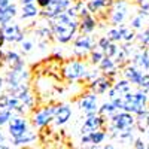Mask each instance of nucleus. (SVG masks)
Wrapping results in <instances>:
<instances>
[{"mask_svg": "<svg viewBox=\"0 0 149 149\" xmlns=\"http://www.w3.org/2000/svg\"><path fill=\"white\" fill-rule=\"evenodd\" d=\"M137 119L134 118L133 113H128V112H118L113 116L110 118V127H112V133L115 136H119L121 133L125 131H133Z\"/></svg>", "mask_w": 149, "mask_h": 149, "instance_id": "obj_2", "label": "nucleus"}, {"mask_svg": "<svg viewBox=\"0 0 149 149\" xmlns=\"http://www.w3.org/2000/svg\"><path fill=\"white\" fill-rule=\"evenodd\" d=\"M133 66H136L140 72H148L149 70V54H148V49H139L137 52L133 55Z\"/></svg>", "mask_w": 149, "mask_h": 149, "instance_id": "obj_14", "label": "nucleus"}, {"mask_svg": "<svg viewBox=\"0 0 149 149\" xmlns=\"http://www.w3.org/2000/svg\"><path fill=\"white\" fill-rule=\"evenodd\" d=\"M98 66H100V70H102L103 73H106L109 78L115 76V73H116V70H118V64L115 63V60H113V58H107V57H104Z\"/></svg>", "mask_w": 149, "mask_h": 149, "instance_id": "obj_19", "label": "nucleus"}, {"mask_svg": "<svg viewBox=\"0 0 149 149\" xmlns=\"http://www.w3.org/2000/svg\"><path fill=\"white\" fill-rule=\"evenodd\" d=\"M94 45H95V40L90 34H81L74 40V51L81 52V55H85V52L94 51Z\"/></svg>", "mask_w": 149, "mask_h": 149, "instance_id": "obj_9", "label": "nucleus"}, {"mask_svg": "<svg viewBox=\"0 0 149 149\" xmlns=\"http://www.w3.org/2000/svg\"><path fill=\"white\" fill-rule=\"evenodd\" d=\"M102 149H115L113 146H112V145H106V146H103Z\"/></svg>", "mask_w": 149, "mask_h": 149, "instance_id": "obj_42", "label": "nucleus"}, {"mask_svg": "<svg viewBox=\"0 0 149 149\" xmlns=\"http://www.w3.org/2000/svg\"><path fill=\"white\" fill-rule=\"evenodd\" d=\"M5 63L10 69H21V67H24V61L21 60L19 54L15 52V51H8L5 54Z\"/></svg>", "mask_w": 149, "mask_h": 149, "instance_id": "obj_18", "label": "nucleus"}, {"mask_svg": "<svg viewBox=\"0 0 149 149\" xmlns=\"http://www.w3.org/2000/svg\"><path fill=\"white\" fill-rule=\"evenodd\" d=\"M148 136H149V133H148Z\"/></svg>", "mask_w": 149, "mask_h": 149, "instance_id": "obj_46", "label": "nucleus"}, {"mask_svg": "<svg viewBox=\"0 0 149 149\" xmlns=\"http://www.w3.org/2000/svg\"><path fill=\"white\" fill-rule=\"evenodd\" d=\"M17 15V6L9 5L8 8H0V26L5 27L9 24V21Z\"/></svg>", "mask_w": 149, "mask_h": 149, "instance_id": "obj_16", "label": "nucleus"}, {"mask_svg": "<svg viewBox=\"0 0 149 149\" xmlns=\"http://www.w3.org/2000/svg\"><path fill=\"white\" fill-rule=\"evenodd\" d=\"M112 5H113L112 0H88L86 8H88V10L91 14H97V12H100L102 9H106Z\"/></svg>", "mask_w": 149, "mask_h": 149, "instance_id": "obj_21", "label": "nucleus"}, {"mask_svg": "<svg viewBox=\"0 0 149 149\" xmlns=\"http://www.w3.org/2000/svg\"><path fill=\"white\" fill-rule=\"evenodd\" d=\"M6 42V36H5V33H3V30L0 29V49H2V46H3V43Z\"/></svg>", "mask_w": 149, "mask_h": 149, "instance_id": "obj_37", "label": "nucleus"}, {"mask_svg": "<svg viewBox=\"0 0 149 149\" xmlns=\"http://www.w3.org/2000/svg\"><path fill=\"white\" fill-rule=\"evenodd\" d=\"M36 2V0H21V3H22V6L24 5H33Z\"/></svg>", "mask_w": 149, "mask_h": 149, "instance_id": "obj_40", "label": "nucleus"}, {"mask_svg": "<svg viewBox=\"0 0 149 149\" xmlns=\"http://www.w3.org/2000/svg\"><path fill=\"white\" fill-rule=\"evenodd\" d=\"M95 26H97V22H95V19L91 14L86 15V17H82L81 21H79V30L82 31V34H88V33L94 31Z\"/></svg>", "mask_w": 149, "mask_h": 149, "instance_id": "obj_20", "label": "nucleus"}, {"mask_svg": "<svg viewBox=\"0 0 149 149\" xmlns=\"http://www.w3.org/2000/svg\"><path fill=\"white\" fill-rule=\"evenodd\" d=\"M40 14L39 10V6H36L34 3L33 5H24L22 6V14H21V18L22 19H27V18H34Z\"/></svg>", "mask_w": 149, "mask_h": 149, "instance_id": "obj_22", "label": "nucleus"}, {"mask_svg": "<svg viewBox=\"0 0 149 149\" xmlns=\"http://www.w3.org/2000/svg\"><path fill=\"white\" fill-rule=\"evenodd\" d=\"M2 30H3V33L6 36L8 42L15 43V42H22L24 40V33L19 29L18 24H8V26L2 27Z\"/></svg>", "mask_w": 149, "mask_h": 149, "instance_id": "obj_11", "label": "nucleus"}, {"mask_svg": "<svg viewBox=\"0 0 149 149\" xmlns=\"http://www.w3.org/2000/svg\"><path fill=\"white\" fill-rule=\"evenodd\" d=\"M116 107H115V104L112 103V102H109V103H104L100 109H98V115H102V116H104V115H109L110 118L113 116L115 113H116Z\"/></svg>", "mask_w": 149, "mask_h": 149, "instance_id": "obj_26", "label": "nucleus"}, {"mask_svg": "<svg viewBox=\"0 0 149 149\" xmlns=\"http://www.w3.org/2000/svg\"><path fill=\"white\" fill-rule=\"evenodd\" d=\"M125 15H127V3L119 0V2L115 3V8L112 10V15H110L112 24H113V26H121Z\"/></svg>", "mask_w": 149, "mask_h": 149, "instance_id": "obj_13", "label": "nucleus"}, {"mask_svg": "<svg viewBox=\"0 0 149 149\" xmlns=\"http://www.w3.org/2000/svg\"><path fill=\"white\" fill-rule=\"evenodd\" d=\"M57 109H58V106H48V107H43L40 110L34 112L33 124L36 127H45V125H48V124L55 118Z\"/></svg>", "mask_w": 149, "mask_h": 149, "instance_id": "obj_5", "label": "nucleus"}, {"mask_svg": "<svg viewBox=\"0 0 149 149\" xmlns=\"http://www.w3.org/2000/svg\"><path fill=\"white\" fill-rule=\"evenodd\" d=\"M36 139V134L31 131V130H27L26 133H24L21 137H18V139H15L14 140V143L18 146V145H27V143H30V142H33Z\"/></svg>", "mask_w": 149, "mask_h": 149, "instance_id": "obj_24", "label": "nucleus"}, {"mask_svg": "<svg viewBox=\"0 0 149 149\" xmlns=\"http://www.w3.org/2000/svg\"><path fill=\"white\" fill-rule=\"evenodd\" d=\"M110 43H112V42H110V40L107 39L106 36H104V37H102V39H98V42H97V45L100 46V49H102V51H103L104 48H107V46H109Z\"/></svg>", "mask_w": 149, "mask_h": 149, "instance_id": "obj_33", "label": "nucleus"}, {"mask_svg": "<svg viewBox=\"0 0 149 149\" xmlns=\"http://www.w3.org/2000/svg\"><path fill=\"white\" fill-rule=\"evenodd\" d=\"M148 14V12H143V10H140V14L137 15V17H134L133 19H131V22H130V27L133 29V30H137V29H142V24H143V17Z\"/></svg>", "mask_w": 149, "mask_h": 149, "instance_id": "obj_28", "label": "nucleus"}, {"mask_svg": "<svg viewBox=\"0 0 149 149\" xmlns=\"http://www.w3.org/2000/svg\"><path fill=\"white\" fill-rule=\"evenodd\" d=\"M49 27H51L52 34L55 36V39L60 43H67V42L72 40V37L74 36V33L78 31L79 22H78V19L70 18L64 12V14L58 15L57 18L51 19V26Z\"/></svg>", "mask_w": 149, "mask_h": 149, "instance_id": "obj_1", "label": "nucleus"}, {"mask_svg": "<svg viewBox=\"0 0 149 149\" xmlns=\"http://www.w3.org/2000/svg\"><path fill=\"white\" fill-rule=\"evenodd\" d=\"M69 8H70L69 0H51V3H49L45 9H42L40 15L43 18H48V19H54L58 15L64 14Z\"/></svg>", "mask_w": 149, "mask_h": 149, "instance_id": "obj_3", "label": "nucleus"}, {"mask_svg": "<svg viewBox=\"0 0 149 149\" xmlns=\"http://www.w3.org/2000/svg\"><path fill=\"white\" fill-rule=\"evenodd\" d=\"M131 93V85L127 79H122L119 82H116L112 88L109 90V98L110 100H115V98H121L125 97Z\"/></svg>", "mask_w": 149, "mask_h": 149, "instance_id": "obj_10", "label": "nucleus"}, {"mask_svg": "<svg viewBox=\"0 0 149 149\" xmlns=\"http://www.w3.org/2000/svg\"><path fill=\"white\" fill-rule=\"evenodd\" d=\"M49 3H51V0H36V5L39 6L40 9H45Z\"/></svg>", "mask_w": 149, "mask_h": 149, "instance_id": "obj_36", "label": "nucleus"}, {"mask_svg": "<svg viewBox=\"0 0 149 149\" xmlns=\"http://www.w3.org/2000/svg\"><path fill=\"white\" fill-rule=\"evenodd\" d=\"M104 118L102 115H91V116H86L85 122H84V125H82V136H88L94 131H98V130H102L104 127Z\"/></svg>", "mask_w": 149, "mask_h": 149, "instance_id": "obj_6", "label": "nucleus"}, {"mask_svg": "<svg viewBox=\"0 0 149 149\" xmlns=\"http://www.w3.org/2000/svg\"><path fill=\"white\" fill-rule=\"evenodd\" d=\"M110 79L112 78H109V76H98L90 85L91 93L93 94H104L106 91H109L112 86H113V85H112V82H110Z\"/></svg>", "mask_w": 149, "mask_h": 149, "instance_id": "obj_12", "label": "nucleus"}, {"mask_svg": "<svg viewBox=\"0 0 149 149\" xmlns=\"http://www.w3.org/2000/svg\"><path fill=\"white\" fill-rule=\"evenodd\" d=\"M12 119V112L10 110H0V127L9 124V121Z\"/></svg>", "mask_w": 149, "mask_h": 149, "instance_id": "obj_31", "label": "nucleus"}, {"mask_svg": "<svg viewBox=\"0 0 149 149\" xmlns=\"http://www.w3.org/2000/svg\"><path fill=\"white\" fill-rule=\"evenodd\" d=\"M0 149H8V146H5V145H0Z\"/></svg>", "mask_w": 149, "mask_h": 149, "instance_id": "obj_44", "label": "nucleus"}, {"mask_svg": "<svg viewBox=\"0 0 149 149\" xmlns=\"http://www.w3.org/2000/svg\"><path fill=\"white\" fill-rule=\"evenodd\" d=\"M3 142H5V136H3L2 131H0V145H3Z\"/></svg>", "mask_w": 149, "mask_h": 149, "instance_id": "obj_41", "label": "nucleus"}, {"mask_svg": "<svg viewBox=\"0 0 149 149\" xmlns=\"http://www.w3.org/2000/svg\"><path fill=\"white\" fill-rule=\"evenodd\" d=\"M3 84H5V79H3V78H0V90L3 88Z\"/></svg>", "mask_w": 149, "mask_h": 149, "instance_id": "obj_43", "label": "nucleus"}, {"mask_svg": "<svg viewBox=\"0 0 149 149\" xmlns=\"http://www.w3.org/2000/svg\"><path fill=\"white\" fill-rule=\"evenodd\" d=\"M10 5V0H0V8H8Z\"/></svg>", "mask_w": 149, "mask_h": 149, "instance_id": "obj_38", "label": "nucleus"}, {"mask_svg": "<svg viewBox=\"0 0 149 149\" xmlns=\"http://www.w3.org/2000/svg\"><path fill=\"white\" fill-rule=\"evenodd\" d=\"M88 137H90V145H94V146H98L104 139H106V133L102 131V130H98V131H94L91 134H88Z\"/></svg>", "mask_w": 149, "mask_h": 149, "instance_id": "obj_25", "label": "nucleus"}, {"mask_svg": "<svg viewBox=\"0 0 149 149\" xmlns=\"http://www.w3.org/2000/svg\"><path fill=\"white\" fill-rule=\"evenodd\" d=\"M63 74L69 81H76L81 78H86L88 72H86L85 64L81 63V61H69L63 69Z\"/></svg>", "mask_w": 149, "mask_h": 149, "instance_id": "obj_4", "label": "nucleus"}, {"mask_svg": "<svg viewBox=\"0 0 149 149\" xmlns=\"http://www.w3.org/2000/svg\"><path fill=\"white\" fill-rule=\"evenodd\" d=\"M21 48H22L24 52H30L31 49H33V43L29 42V40H22V42H21Z\"/></svg>", "mask_w": 149, "mask_h": 149, "instance_id": "obj_34", "label": "nucleus"}, {"mask_svg": "<svg viewBox=\"0 0 149 149\" xmlns=\"http://www.w3.org/2000/svg\"><path fill=\"white\" fill-rule=\"evenodd\" d=\"M134 149H148V145L142 139H136L134 140Z\"/></svg>", "mask_w": 149, "mask_h": 149, "instance_id": "obj_35", "label": "nucleus"}, {"mask_svg": "<svg viewBox=\"0 0 149 149\" xmlns=\"http://www.w3.org/2000/svg\"><path fill=\"white\" fill-rule=\"evenodd\" d=\"M3 63H5V54L2 52V49H0V69H2Z\"/></svg>", "mask_w": 149, "mask_h": 149, "instance_id": "obj_39", "label": "nucleus"}, {"mask_svg": "<svg viewBox=\"0 0 149 149\" xmlns=\"http://www.w3.org/2000/svg\"><path fill=\"white\" fill-rule=\"evenodd\" d=\"M72 116V109L66 104L63 106H58L57 109V113H55V118H54V122L57 124V125H63V124H66Z\"/></svg>", "mask_w": 149, "mask_h": 149, "instance_id": "obj_17", "label": "nucleus"}, {"mask_svg": "<svg viewBox=\"0 0 149 149\" xmlns=\"http://www.w3.org/2000/svg\"><path fill=\"white\" fill-rule=\"evenodd\" d=\"M29 130V122L27 119H24L21 116H12V119L9 121V134L12 139H18Z\"/></svg>", "mask_w": 149, "mask_h": 149, "instance_id": "obj_7", "label": "nucleus"}, {"mask_svg": "<svg viewBox=\"0 0 149 149\" xmlns=\"http://www.w3.org/2000/svg\"><path fill=\"white\" fill-rule=\"evenodd\" d=\"M137 40H139L146 49H149V27L145 29L140 34H137Z\"/></svg>", "mask_w": 149, "mask_h": 149, "instance_id": "obj_30", "label": "nucleus"}, {"mask_svg": "<svg viewBox=\"0 0 149 149\" xmlns=\"http://www.w3.org/2000/svg\"><path fill=\"white\" fill-rule=\"evenodd\" d=\"M140 88H143V91H148L149 90V73H145L143 74V79L140 82Z\"/></svg>", "mask_w": 149, "mask_h": 149, "instance_id": "obj_32", "label": "nucleus"}, {"mask_svg": "<svg viewBox=\"0 0 149 149\" xmlns=\"http://www.w3.org/2000/svg\"><path fill=\"white\" fill-rule=\"evenodd\" d=\"M93 149H98V148H97V146H94V148H93Z\"/></svg>", "mask_w": 149, "mask_h": 149, "instance_id": "obj_45", "label": "nucleus"}, {"mask_svg": "<svg viewBox=\"0 0 149 149\" xmlns=\"http://www.w3.org/2000/svg\"><path fill=\"white\" fill-rule=\"evenodd\" d=\"M90 58H91L93 64H100L102 60L104 58V54H103L102 49H94V51H91V54H90Z\"/></svg>", "mask_w": 149, "mask_h": 149, "instance_id": "obj_29", "label": "nucleus"}, {"mask_svg": "<svg viewBox=\"0 0 149 149\" xmlns=\"http://www.w3.org/2000/svg\"><path fill=\"white\" fill-rule=\"evenodd\" d=\"M124 78H125L130 84H136V85H140V82H142V79H143V72H140L136 66H131V64H128V66H125L124 67Z\"/></svg>", "mask_w": 149, "mask_h": 149, "instance_id": "obj_15", "label": "nucleus"}, {"mask_svg": "<svg viewBox=\"0 0 149 149\" xmlns=\"http://www.w3.org/2000/svg\"><path fill=\"white\" fill-rule=\"evenodd\" d=\"M79 107H81V110L84 112L86 116L97 115L98 109H100V107L97 106V95L93 94V93L84 95L81 100H79Z\"/></svg>", "mask_w": 149, "mask_h": 149, "instance_id": "obj_8", "label": "nucleus"}, {"mask_svg": "<svg viewBox=\"0 0 149 149\" xmlns=\"http://www.w3.org/2000/svg\"><path fill=\"white\" fill-rule=\"evenodd\" d=\"M121 30H122V40L125 43H131L133 40L137 39V34L134 33V30L131 27H124V26H119Z\"/></svg>", "mask_w": 149, "mask_h": 149, "instance_id": "obj_23", "label": "nucleus"}, {"mask_svg": "<svg viewBox=\"0 0 149 149\" xmlns=\"http://www.w3.org/2000/svg\"><path fill=\"white\" fill-rule=\"evenodd\" d=\"M106 37L110 40V42H119V40H122V30H121V27H118V29H112V30H109L107 31V34H106Z\"/></svg>", "mask_w": 149, "mask_h": 149, "instance_id": "obj_27", "label": "nucleus"}]
</instances>
